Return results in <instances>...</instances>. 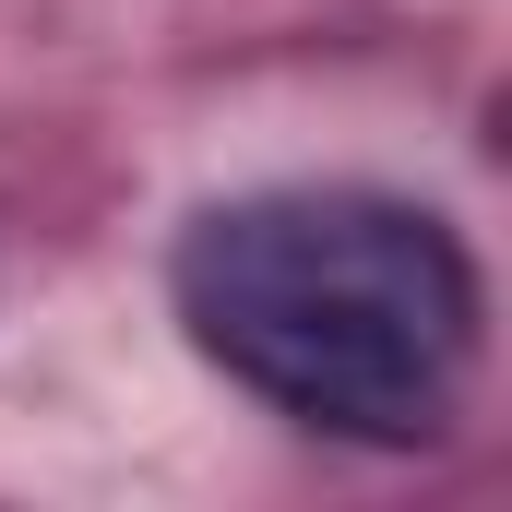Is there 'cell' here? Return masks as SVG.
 I'll return each instance as SVG.
<instances>
[{"mask_svg":"<svg viewBox=\"0 0 512 512\" xmlns=\"http://www.w3.org/2000/svg\"><path fill=\"white\" fill-rule=\"evenodd\" d=\"M191 346L334 441H441L477 370V262L393 191H239L167 262Z\"/></svg>","mask_w":512,"mask_h":512,"instance_id":"obj_1","label":"cell"}]
</instances>
